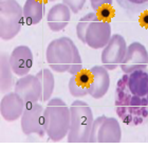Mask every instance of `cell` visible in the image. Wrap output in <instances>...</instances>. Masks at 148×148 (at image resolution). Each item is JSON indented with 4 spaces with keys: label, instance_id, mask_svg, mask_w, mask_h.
I'll return each instance as SVG.
<instances>
[{
    "label": "cell",
    "instance_id": "cell-1",
    "mask_svg": "<svg viewBox=\"0 0 148 148\" xmlns=\"http://www.w3.org/2000/svg\"><path fill=\"white\" fill-rule=\"evenodd\" d=\"M114 105L117 116L128 126L148 123V69L124 74L116 84Z\"/></svg>",
    "mask_w": 148,
    "mask_h": 148
},
{
    "label": "cell",
    "instance_id": "cell-2",
    "mask_svg": "<svg viewBox=\"0 0 148 148\" xmlns=\"http://www.w3.org/2000/svg\"><path fill=\"white\" fill-rule=\"evenodd\" d=\"M45 128L53 142H59L68 136L70 129V107L59 97L51 99L45 108Z\"/></svg>",
    "mask_w": 148,
    "mask_h": 148
},
{
    "label": "cell",
    "instance_id": "cell-3",
    "mask_svg": "<svg viewBox=\"0 0 148 148\" xmlns=\"http://www.w3.org/2000/svg\"><path fill=\"white\" fill-rule=\"evenodd\" d=\"M93 113L89 105L76 99L70 106V129L67 140L69 143H89L93 124Z\"/></svg>",
    "mask_w": 148,
    "mask_h": 148
},
{
    "label": "cell",
    "instance_id": "cell-4",
    "mask_svg": "<svg viewBox=\"0 0 148 148\" xmlns=\"http://www.w3.org/2000/svg\"><path fill=\"white\" fill-rule=\"evenodd\" d=\"M76 46L69 37L52 40L47 47L46 59L51 70L56 73H65L71 67Z\"/></svg>",
    "mask_w": 148,
    "mask_h": 148
},
{
    "label": "cell",
    "instance_id": "cell-5",
    "mask_svg": "<svg viewBox=\"0 0 148 148\" xmlns=\"http://www.w3.org/2000/svg\"><path fill=\"white\" fill-rule=\"evenodd\" d=\"M25 22L23 10L17 0L0 1V38L11 40L17 36Z\"/></svg>",
    "mask_w": 148,
    "mask_h": 148
},
{
    "label": "cell",
    "instance_id": "cell-6",
    "mask_svg": "<svg viewBox=\"0 0 148 148\" xmlns=\"http://www.w3.org/2000/svg\"><path fill=\"white\" fill-rule=\"evenodd\" d=\"M20 126L25 136L37 134L42 138L47 134L45 128V108L38 103L27 104L20 117Z\"/></svg>",
    "mask_w": 148,
    "mask_h": 148
},
{
    "label": "cell",
    "instance_id": "cell-7",
    "mask_svg": "<svg viewBox=\"0 0 148 148\" xmlns=\"http://www.w3.org/2000/svg\"><path fill=\"white\" fill-rule=\"evenodd\" d=\"M127 51L126 40L122 35L113 34L102 51V64L107 70H115L122 64Z\"/></svg>",
    "mask_w": 148,
    "mask_h": 148
},
{
    "label": "cell",
    "instance_id": "cell-8",
    "mask_svg": "<svg viewBox=\"0 0 148 148\" xmlns=\"http://www.w3.org/2000/svg\"><path fill=\"white\" fill-rule=\"evenodd\" d=\"M121 69L124 74H129L136 70L146 69L148 66V51L142 43L134 41L127 47Z\"/></svg>",
    "mask_w": 148,
    "mask_h": 148
},
{
    "label": "cell",
    "instance_id": "cell-9",
    "mask_svg": "<svg viewBox=\"0 0 148 148\" xmlns=\"http://www.w3.org/2000/svg\"><path fill=\"white\" fill-rule=\"evenodd\" d=\"M14 91L20 95L25 105L41 102L42 99V86L37 75L27 74L21 76L16 82Z\"/></svg>",
    "mask_w": 148,
    "mask_h": 148
},
{
    "label": "cell",
    "instance_id": "cell-10",
    "mask_svg": "<svg viewBox=\"0 0 148 148\" xmlns=\"http://www.w3.org/2000/svg\"><path fill=\"white\" fill-rule=\"evenodd\" d=\"M111 36L110 22L102 21L96 17L87 29L86 45L92 49H104L109 42Z\"/></svg>",
    "mask_w": 148,
    "mask_h": 148
},
{
    "label": "cell",
    "instance_id": "cell-11",
    "mask_svg": "<svg viewBox=\"0 0 148 148\" xmlns=\"http://www.w3.org/2000/svg\"><path fill=\"white\" fill-rule=\"evenodd\" d=\"M25 108V101L15 91L4 94L0 102V113L6 122H15L20 119Z\"/></svg>",
    "mask_w": 148,
    "mask_h": 148
},
{
    "label": "cell",
    "instance_id": "cell-12",
    "mask_svg": "<svg viewBox=\"0 0 148 148\" xmlns=\"http://www.w3.org/2000/svg\"><path fill=\"white\" fill-rule=\"evenodd\" d=\"M10 65L14 74L25 76L29 74L33 66V53L28 46H18L10 54Z\"/></svg>",
    "mask_w": 148,
    "mask_h": 148
},
{
    "label": "cell",
    "instance_id": "cell-13",
    "mask_svg": "<svg viewBox=\"0 0 148 148\" xmlns=\"http://www.w3.org/2000/svg\"><path fill=\"white\" fill-rule=\"evenodd\" d=\"M90 87L89 95L99 99L106 95L110 87V77L108 70L104 66H94L90 69Z\"/></svg>",
    "mask_w": 148,
    "mask_h": 148
},
{
    "label": "cell",
    "instance_id": "cell-14",
    "mask_svg": "<svg viewBox=\"0 0 148 148\" xmlns=\"http://www.w3.org/2000/svg\"><path fill=\"white\" fill-rule=\"evenodd\" d=\"M71 18V10L65 3H57L52 6L47 15V22L51 31L60 32L68 25Z\"/></svg>",
    "mask_w": 148,
    "mask_h": 148
},
{
    "label": "cell",
    "instance_id": "cell-15",
    "mask_svg": "<svg viewBox=\"0 0 148 148\" xmlns=\"http://www.w3.org/2000/svg\"><path fill=\"white\" fill-rule=\"evenodd\" d=\"M122 129L120 123L114 117H104L97 132V143H120Z\"/></svg>",
    "mask_w": 148,
    "mask_h": 148
},
{
    "label": "cell",
    "instance_id": "cell-16",
    "mask_svg": "<svg viewBox=\"0 0 148 148\" xmlns=\"http://www.w3.org/2000/svg\"><path fill=\"white\" fill-rule=\"evenodd\" d=\"M90 77L91 73L90 70H82L75 75H72L69 80V91L70 94L74 97H83L89 94Z\"/></svg>",
    "mask_w": 148,
    "mask_h": 148
},
{
    "label": "cell",
    "instance_id": "cell-17",
    "mask_svg": "<svg viewBox=\"0 0 148 148\" xmlns=\"http://www.w3.org/2000/svg\"><path fill=\"white\" fill-rule=\"evenodd\" d=\"M45 5L40 0H25L23 10V19L25 22L29 25H38L45 14Z\"/></svg>",
    "mask_w": 148,
    "mask_h": 148
},
{
    "label": "cell",
    "instance_id": "cell-18",
    "mask_svg": "<svg viewBox=\"0 0 148 148\" xmlns=\"http://www.w3.org/2000/svg\"><path fill=\"white\" fill-rule=\"evenodd\" d=\"M10 56L5 53L1 54L0 57V90L1 93H6L14 84L13 70L10 65Z\"/></svg>",
    "mask_w": 148,
    "mask_h": 148
},
{
    "label": "cell",
    "instance_id": "cell-19",
    "mask_svg": "<svg viewBox=\"0 0 148 148\" xmlns=\"http://www.w3.org/2000/svg\"><path fill=\"white\" fill-rule=\"evenodd\" d=\"M37 77L39 78L41 86H42V99L41 102H49L52 93L55 88V78L52 71L50 69H41L38 73Z\"/></svg>",
    "mask_w": 148,
    "mask_h": 148
},
{
    "label": "cell",
    "instance_id": "cell-20",
    "mask_svg": "<svg viewBox=\"0 0 148 148\" xmlns=\"http://www.w3.org/2000/svg\"><path fill=\"white\" fill-rule=\"evenodd\" d=\"M116 2L130 15L141 14L148 10V0H116Z\"/></svg>",
    "mask_w": 148,
    "mask_h": 148
},
{
    "label": "cell",
    "instance_id": "cell-21",
    "mask_svg": "<svg viewBox=\"0 0 148 148\" xmlns=\"http://www.w3.org/2000/svg\"><path fill=\"white\" fill-rule=\"evenodd\" d=\"M96 18L95 12L88 13L84 16L83 18L79 19V21L76 25V36L80 40V42L86 43V32L90 23Z\"/></svg>",
    "mask_w": 148,
    "mask_h": 148
},
{
    "label": "cell",
    "instance_id": "cell-22",
    "mask_svg": "<svg viewBox=\"0 0 148 148\" xmlns=\"http://www.w3.org/2000/svg\"><path fill=\"white\" fill-rule=\"evenodd\" d=\"M97 19L102 21L110 22L111 19L114 17V9L112 4H104L95 11Z\"/></svg>",
    "mask_w": 148,
    "mask_h": 148
},
{
    "label": "cell",
    "instance_id": "cell-23",
    "mask_svg": "<svg viewBox=\"0 0 148 148\" xmlns=\"http://www.w3.org/2000/svg\"><path fill=\"white\" fill-rule=\"evenodd\" d=\"M82 70H83V62H82V57H80V54L76 47L75 50H74V57H73V60H72L71 67L68 70V72L71 75H75V74H77L78 72L82 71Z\"/></svg>",
    "mask_w": 148,
    "mask_h": 148
},
{
    "label": "cell",
    "instance_id": "cell-24",
    "mask_svg": "<svg viewBox=\"0 0 148 148\" xmlns=\"http://www.w3.org/2000/svg\"><path fill=\"white\" fill-rule=\"evenodd\" d=\"M62 3H65L73 14H77L84 8L86 0H62Z\"/></svg>",
    "mask_w": 148,
    "mask_h": 148
},
{
    "label": "cell",
    "instance_id": "cell-25",
    "mask_svg": "<svg viewBox=\"0 0 148 148\" xmlns=\"http://www.w3.org/2000/svg\"><path fill=\"white\" fill-rule=\"evenodd\" d=\"M105 115H101V116L96 117L93 121L92 128H91V133H90V141L89 143H97V132H99V128L104 120Z\"/></svg>",
    "mask_w": 148,
    "mask_h": 148
},
{
    "label": "cell",
    "instance_id": "cell-26",
    "mask_svg": "<svg viewBox=\"0 0 148 148\" xmlns=\"http://www.w3.org/2000/svg\"><path fill=\"white\" fill-rule=\"evenodd\" d=\"M90 3H91V6L94 11L101 8L104 4H112L113 3V0H90Z\"/></svg>",
    "mask_w": 148,
    "mask_h": 148
},
{
    "label": "cell",
    "instance_id": "cell-27",
    "mask_svg": "<svg viewBox=\"0 0 148 148\" xmlns=\"http://www.w3.org/2000/svg\"><path fill=\"white\" fill-rule=\"evenodd\" d=\"M139 21H140V25H142L143 28L148 29V10L143 11V12L140 14Z\"/></svg>",
    "mask_w": 148,
    "mask_h": 148
},
{
    "label": "cell",
    "instance_id": "cell-28",
    "mask_svg": "<svg viewBox=\"0 0 148 148\" xmlns=\"http://www.w3.org/2000/svg\"><path fill=\"white\" fill-rule=\"evenodd\" d=\"M40 1H42L43 3H48V2H53V1H55V0H40Z\"/></svg>",
    "mask_w": 148,
    "mask_h": 148
}]
</instances>
